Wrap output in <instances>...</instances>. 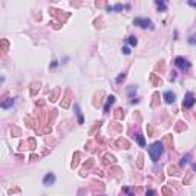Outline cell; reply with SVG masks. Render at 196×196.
Here are the masks:
<instances>
[{"label":"cell","mask_w":196,"mask_h":196,"mask_svg":"<svg viewBox=\"0 0 196 196\" xmlns=\"http://www.w3.org/2000/svg\"><path fill=\"white\" fill-rule=\"evenodd\" d=\"M147 152H149V155H150V158H152V161L153 162H156L159 159V156L162 155V152H164V147H162V144L161 142H153L152 146H149V149H147Z\"/></svg>","instance_id":"cell-1"},{"label":"cell","mask_w":196,"mask_h":196,"mask_svg":"<svg viewBox=\"0 0 196 196\" xmlns=\"http://www.w3.org/2000/svg\"><path fill=\"white\" fill-rule=\"evenodd\" d=\"M173 63H175V66H176L179 71H182V72L189 71V68H190V61H189L187 58H184V57H176Z\"/></svg>","instance_id":"cell-2"},{"label":"cell","mask_w":196,"mask_h":196,"mask_svg":"<svg viewBox=\"0 0 196 196\" xmlns=\"http://www.w3.org/2000/svg\"><path fill=\"white\" fill-rule=\"evenodd\" d=\"M133 25L139 26V28H149V29H153V23L150 19H146V17H136L133 20Z\"/></svg>","instance_id":"cell-3"},{"label":"cell","mask_w":196,"mask_h":196,"mask_svg":"<svg viewBox=\"0 0 196 196\" xmlns=\"http://www.w3.org/2000/svg\"><path fill=\"white\" fill-rule=\"evenodd\" d=\"M195 103H196V98H195L193 92H187V94H186V98H184V103H182V107L192 109V107L195 106Z\"/></svg>","instance_id":"cell-4"},{"label":"cell","mask_w":196,"mask_h":196,"mask_svg":"<svg viewBox=\"0 0 196 196\" xmlns=\"http://www.w3.org/2000/svg\"><path fill=\"white\" fill-rule=\"evenodd\" d=\"M175 100H176V95H175V92H172V90H167V92H164V101H165L167 104H172V103H175Z\"/></svg>","instance_id":"cell-5"},{"label":"cell","mask_w":196,"mask_h":196,"mask_svg":"<svg viewBox=\"0 0 196 196\" xmlns=\"http://www.w3.org/2000/svg\"><path fill=\"white\" fill-rule=\"evenodd\" d=\"M54 182H55V175H54V173L45 175V178H43V184H45V186H52Z\"/></svg>","instance_id":"cell-6"},{"label":"cell","mask_w":196,"mask_h":196,"mask_svg":"<svg viewBox=\"0 0 196 196\" xmlns=\"http://www.w3.org/2000/svg\"><path fill=\"white\" fill-rule=\"evenodd\" d=\"M130 6L129 5H123V3H118V5H113V6H107L106 9L109 11V12H112V11H123V9H129Z\"/></svg>","instance_id":"cell-7"},{"label":"cell","mask_w":196,"mask_h":196,"mask_svg":"<svg viewBox=\"0 0 196 196\" xmlns=\"http://www.w3.org/2000/svg\"><path fill=\"white\" fill-rule=\"evenodd\" d=\"M113 103H115V97H113V95H109L107 100H106V104H104V112H109V109L112 107Z\"/></svg>","instance_id":"cell-8"},{"label":"cell","mask_w":196,"mask_h":196,"mask_svg":"<svg viewBox=\"0 0 196 196\" xmlns=\"http://www.w3.org/2000/svg\"><path fill=\"white\" fill-rule=\"evenodd\" d=\"M14 98H8V100H5V101H2V104H0V107L2 109H9L12 104H14Z\"/></svg>","instance_id":"cell-9"},{"label":"cell","mask_w":196,"mask_h":196,"mask_svg":"<svg viewBox=\"0 0 196 196\" xmlns=\"http://www.w3.org/2000/svg\"><path fill=\"white\" fill-rule=\"evenodd\" d=\"M155 5H156V8H158L159 11H165V9H167V3L162 2V0H156Z\"/></svg>","instance_id":"cell-10"},{"label":"cell","mask_w":196,"mask_h":196,"mask_svg":"<svg viewBox=\"0 0 196 196\" xmlns=\"http://www.w3.org/2000/svg\"><path fill=\"white\" fill-rule=\"evenodd\" d=\"M74 109H75V113H77V116H78V123L83 124V116H81V112H80V107H78V104H75Z\"/></svg>","instance_id":"cell-11"},{"label":"cell","mask_w":196,"mask_h":196,"mask_svg":"<svg viewBox=\"0 0 196 196\" xmlns=\"http://www.w3.org/2000/svg\"><path fill=\"white\" fill-rule=\"evenodd\" d=\"M127 43H129L130 46H136V45H138V40H136L133 35H130V37H127Z\"/></svg>","instance_id":"cell-12"},{"label":"cell","mask_w":196,"mask_h":196,"mask_svg":"<svg viewBox=\"0 0 196 196\" xmlns=\"http://www.w3.org/2000/svg\"><path fill=\"white\" fill-rule=\"evenodd\" d=\"M136 141H138V144H139L141 147H144V146H146V141H144V136H142L141 133H138V135H136Z\"/></svg>","instance_id":"cell-13"},{"label":"cell","mask_w":196,"mask_h":196,"mask_svg":"<svg viewBox=\"0 0 196 196\" xmlns=\"http://www.w3.org/2000/svg\"><path fill=\"white\" fill-rule=\"evenodd\" d=\"M189 162V155H186V156H182V158H181V161H179V165L182 167V165H186Z\"/></svg>","instance_id":"cell-14"},{"label":"cell","mask_w":196,"mask_h":196,"mask_svg":"<svg viewBox=\"0 0 196 196\" xmlns=\"http://www.w3.org/2000/svg\"><path fill=\"white\" fill-rule=\"evenodd\" d=\"M123 192H126V193H127V196H135V193H133V189L124 187V189H123Z\"/></svg>","instance_id":"cell-15"},{"label":"cell","mask_w":196,"mask_h":196,"mask_svg":"<svg viewBox=\"0 0 196 196\" xmlns=\"http://www.w3.org/2000/svg\"><path fill=\"white\" fill-rule=\"evenodd\" d=\"M189 43H190V45H196V34H193V35L189 38Z\"/></svg>","instance_id":"cell-16"},{"label":"cell","mask_w":196,"mask_h":196,"mask_svg":"<svg viewBox=\"0 0 196 196\" xmlns=\"http://www.w3.org/2000/svg\"><path fill=\"white\" fill-rule=\"evenodd\" d=\"M124 78H126V74L123 72V74H121L118 78H116V83H121V81H124Z\"/></svg>","instance_id":"cell-17"},{"label":"cell","mask_w":196,"mask_h":196,"mask_svg":"<svg viewBox=\"0 0 196 196\" xmlns=\"http://www.w3.org/2000/svg\"><path fill=\"white\" fill-rule=\"evenodd\" d=\"M123 52H124L126 55H129V54H130V48H129V46H123Z\"/></svg>","instance_id":"cell-18"},{"label":"cell","mask_w":196,"mask_h":196,"mask_svg":"<svg viewBox=\"0 0 196 196\" xmlns=\"http://www.w3.org/2000/svg\"><path fill=\"white\" fill-rule=\"evenodd\" d=\"M146 195H147V196H155V192H153V190H147Z\"/></svg>","instance_id":"cell-19"},{"label":"cell","mask_w":196,"mask_h":196,"mask_svg":"<svg viewBox=\"0 0 196 196\" xmlns=\"http://www.w3.org/2000/svg\"><path fill=\"white\" fill-rule=\"evenodd\" d=\"M189 5L190 6H196V2H189Z\"/></svg>","instance_id":"cell-20"}]
</instances>
